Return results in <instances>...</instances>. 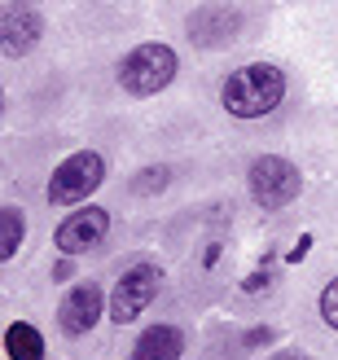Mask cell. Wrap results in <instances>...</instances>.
Masks as SVG:
<instances>
[{
    "mask_svg": "<svg viewBox=\"0 0 338 360\" xmlns=\"http://www.w3.org/2000/svg\"><path fill=\"white\" fill-rule=\"evenodd\" d=\"M22 211L18 207H5V215H0V259H13L18 255V242H22Z\"/></svg>",
    "mask_w": 338,
    "mask_h": 360,
    "instance_id": "cell-12",
    "label": "cell"
},
{
    "mask_svg": "<svg viewBox=\"0 0 338 360\" xmlns=\"http://www.w3.org/2000/svg\"><path fill=\"white\" fill-rule=\"evenodd\" d=\"M0 35H5V49L13 58H22L40 44L44 35V13L35 5H22V0H9L5 9H0Z\"/></svg>",
    "mask_w": 338,
    "mask_h": 360,
    "instance_id": "cell-8",
    "label": "cell"
},
{
    "mask_svg": "<svg viewBox=\"0 0 338 360\" xmlns=\"http://www.w3.org/2000/svg\"><path fill=\"white\" fill-rule=\"evenodd\" d=\"M105 303H110V299L101 295V285L84 281V285H75V290L62 299V308H58V326H62L70 338H84V334L105 316Z\"/></svg>",
    "mask_w": 338,
    "mask_h": 360,
    "instance_id": "cell-7",
    "label": "cell"
},
{
    "mask_svg": "<svg viewBox=\"0 0 338 360\" xmlns=\"http://www.w3.org/2000/svg\"><path fill=\"white\" fill-rule=\"evenodd\" d=\"M238 27H242V9H193L189 40L211 49V44H224L228 35H238Z\"/></svg>",
    "mask_w": 338,
    "mask_h": 360,
    "instance_id": "cell-9",
    "label": "cell"
},
{
    "mask_svg": "<svg viewBox=\"0 0 338 360\" xmlns=\"http://www.w3.org/2000/svg\"><path fill=\"white\" fill-rule=\"evenodd\" d=\"M308 250H312V238H299V242H294V250L286 255V264H299V259L308 255Z\"/></svg>",
    "mask_w": 338,
    "mask_h": 360,
    "instance_id": "cell-17",
    "label": "cell"
},
{
    "mask_svg": "<svg viewBox=\"0 0 338 360\" xmlns=\"http://www.w3.org/2000/svg\"><path fill=\"white\" fill-rule=\"evenodd\" d=\"M224 97V110L238 115V119H259L281 105V97H286V70L273 66V62H251L233 70V75L224 79L220 88Z\"/></svg>",
    "mask_w": 338,
    "mask_h": 360,
    "instance_id": "cell-1",
    "label": "cell"
},
{
    "mask_svg": "<svg viewBox=\"0 0 338 360\" xmlns=\"http://www.w3.org/2000/svg\"><path fill=\"white\" fill-rule=\"evenodd\" d=\"M105 233H110V211H101V207H75L58 224L53 242H58L62 255H84V250H93V246L105 242Z\"/></svg>",
    "mask_w": 338,
    "mask_h": 360,
    "instance_id": "cell-6",
    "label": "cell"
},
{
    "mask_svg": "<svg viewBox=\"0 0 338 360\" xmlns=\"http://www.w3.org/2000/svg\"><path fill=\"white\" fill-rule=\"evenodd\" d=\"M246 185H251V198L264 211H281V207H290L294 198H299L304 176H299V167L290 163V158L264 154V158L251 163V172H246Z\"/></svg>",
    "mask_w": 338,
    "mask_h": 360,
    "instance_id": "cell-3",
    "label": "cell"
},
{
    "mask_svg": "<svg viewBox=\"0 0 338 360\" xmlns=\"http://www.w3.org/2000/svg\"><path fill=\"white\" fill-rule=\"evenodd\" d=\"M181 352H185V334L176 326H150L136 338L128 360H181Z\"/></svg>",
    "mask_w": 338,
    "mask_h": 360,
    "instance_id": "cell-10",
    "label": "cell"
},
{
    "mask_svg": "<svg viewBox=\"0 0 338 360\" xmlns=\"http://www.w3.org/2000/svg\"><path fill=\"white\" fill-rule=\"evenodd\" d=\"M273 360H308V356H304V352H277Z\"/></svg>",
    "mask_w": 338,
    "mask_h": 360,
    "instance_id": "cell-18",
    "label": "cell"
},
{
    "mask_svg": "<svg viewBox=\"0 0 338 360\" xmlns=\"http://www.w3.org/2000/svg\"><path fill=\"white\" fill-rule=\"evenodd\" d=\"M176 70H181V58H176L167 44L154 40V44H136L128 58L119 62V84L128 88L132 97H154L176 79Z\"/></svg>",
    "mask_w": 338,
    "mask_h": 360,
    "instance_id": "cell-2",
    "label": "cell"
},
{
    "mask_svg": "<svg viewBox=\"0 0 338 360\" xmlns=\"http://www.w3.org/2000/svg\"><path fill=\"white\" fill-rule=\"evenodd\" d=\"M158 290H163V268H158V264H132L128 273L115 281L105 312H110V321L128 326V321H136L158 299Z\"/></svg>",
    "mask_w": 338,
    "mask_h": 360,
    "instance_id": "cell-5",
    "label": "cell"
},
{
    "mask_svg": "<svg viewBox=\"0 0 338 360\" xmlns=\"http://www.w3.org/2000/svg\"><path fill=\"white\" fill-rule=\"evenodd\" d=\"M105 180V158L97 150H79L58 163V172L48 176V202L58 207H75L88 193H97V185Z\"/></svg>",
    "mask_w": 338,
    "mask_h": 360,
    "instance_id": "cell-4",
    "label": "cell"
},
{
    "mask_svg": "<svg viewBox=\"0 0 338 360\" xmlns=\"http://www.w3.org/2000/svg\"><path fill=\"white\" fill-rule=\"evenodd\" d=\"M264 343H273V330L268 326H255L251 334H246V347H264Z\"/></svg>",
    "mask_w": 338,
    "mask_h": 360,
    "instance_id": "cell-16",
    "label": "cell"
},
{
    "mask_svg": "<svg viewBox=\"0 0 338 360\" xmlns=\"http://www.w3.org/2000/svg\"><path fill=\"white\" fill-rule=\"evenodd\" d=\"M321 316H325V326H330V330H338V277L321 290Z\"/></svg>",
    "mask_w": 338,
    "mask_h": 360,
    "instance_id": "cell-14",
    "label": "cell"
},
{
    "mask_svg": "<svg viewBox=\"0 0 338 360\" xmlns=\"http://www.w3.org/2000/svg\"><path fill=\"white\" fill-rule=\"evenodd\" d=\"M268 281H273V255L264 259V268H259V273H251V277L242 281V290H246V295H255V290H264Z\"/></svg>",
    "mask_w": 338,
    "mask_h": 360,
    "instance_id": "cell-15",
    "label": "cell"
},
{
    "mask_svg": "<svg viewBox=\"0 0 338 360\" xmlns=\"http://www.w3.org/2000/svg\"><path fill=\"white\" fill-rule=\"evenodd\" d=\"M167 180H171V167H145V172H136L132 189H136V193H163Z\"/></svg>",
    "mask_w": 338,
    "mask_h": 360,
    "instance_id": "cell-13",
    "label": "cell"
},
{
    "mask_svg": "<svg viewBox=\"0 0 338 360\" xmlns=\"http://www.w3.org/2000/svg\"><path fill=\"white\" fill-rule=\"evenodd\" d=\"M5 352H9V360H44V338L27 321H13L5 330Z\"/></svg>",
    "mask_w": 338,
    "mask_h": 360,
    "instance_id": "cell-11",
    "label": "cell"
}]
</instances>
